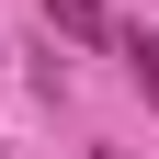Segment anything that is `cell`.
Instances as JSON below:
<instances>
[{
	"instance_id": "cell-1",
	"label": "cell",
	"mask_w": 159,
	"mask_h": 159,
	"mask_svg": "<svg viewBox=\"0 0 159 159\" xmlns=\"http://www.w3.org/2000/svg\"><path fill=\"white\" fill-rule=\"evenodd\" d=\"M34 11H46L68 46H114V11H102V0H34Z\"/></svg>"
},
{
	"instance_id": "cell-4",
	"label": "cell",
	"mask_w": 159,
	"mask_h": 159,
	"mask_svg": "<svg viewBox=\"0 0 159 159\" xmlns=\"http://www.w3.org/2000/svg\"><path fill=\"white\" fill-rule=\"evenodd\" d=\"M0 159H11V148H0Z\"/></svg>"
},
{
	"instance_id": "cell-3",
	"label": "cell",
	"mask_w": 159,
	"mask_h": 159,
	"mask_svg": "<svg viewBox=\"0 0 159 159\" xmlns=\"http://www.w3.org/2000/svg\"><path fill=\"white\" fill-rule=\"evenodd\" d=\"M91 159H125V148H91Z\"/></svg>"
},
{
	"instance_id": "cell-2",
	"label": "cell",
	"mask_w": 159,
	"mask_h": 159,
	"mask_svg": "<svg viewBox=\"0 0 159 159\" xmlns=\"http://www.w3.org/2000/svg\"><path fill=\"white\" fill-rule=\"evenodd\" d=\"M114 46H125V80L148 91V114H159V34H114Z\"/></svg>"
}]
</instances>
